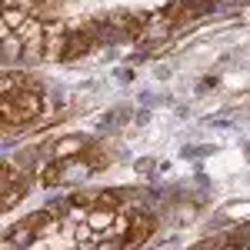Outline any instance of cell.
Instances as JSON below:
<instances>
[{
	"label": "cell",
	"mask_w": 250,
	"mask_h": 250,
	"mask_svg": "<svg viewBox=\"0 0 250 250\" xmlns=\"http://www.w3.org/2000/svg\"><path fill=\"white\" fill-rule=\"evenodd\" d=\"M23 193H27V177H23V170H17V167H3V210H10L17 200H23Z\"/></svg>",
	"instance_id": "1"
},
{
	"label": "cell",
	"mask_w": 250,
	"mask_h": 250,
	"mask_svg": "<svg viewBox=\"0 0 250 250\" xmlns=\"http://www.w3.org/2000/svg\"><path fill=\"white\" fill-rule=\"evenodd\" d=\"M27 23H30V10H23V7H7V10H3V30L20 34Z\"/></svg>",
	"instance_id": "6"
},
{
	"label": "cell",
	"mask_w": 250,
	"mask_h": 250,
	"mask_svg": "<svg viewBox=\"0 0 250 250\" xmlns=\"http://www.w3.org/2000/svg\"><path fill=\"white\" fill-rule=\"evenodd\" d=\"M14 100V107H17V117L20 124H27V120H34V117L43 114V97H40L37 87H30V90H20L17 97H10Z\"/></svg>",
	"instance_id": "2"
},
{
	"label": "cell",
	"mask_w": 250,
	"mask_h": 250,
	"mask_svg": "<svg viewBox=\"0 0 250 250\" xmlns=\"http://www.w3.org/2000/svg\"><path fill=\"white\" fill-rule=\"evenodd\" d=\"M110 23H114V27H127V30H134V27H137V20L130 17V14H114Z\"/></svg>",
	"instance_id": "7"
},
{
	"label": "cell",
	"mask_w": 250,
	"mask_h": 250,
	"mask_svg": "<svg viewBox=\"0 0 250 250\" xmlns=\"http://www.w3.org/2000/svg\"><path fill=\"white\" fill-rule=\"evenodd\" d=\"M150 233H154V217H147V213H134L130 230H127V237H124V250L140 247V244H144Z\"/></svg>",
	"instance_id": "3"
},
{
	"label": "cell",
	"mask_w": 250,
	"mask_h": 250,
	"mask_svg": "<svg viewBox=\"0 0 250 250\" xmlns=\"http://www.w3.org/2000/svg\"><path fill=\"white\" fill-rule=\"evenodd\" d=\"M83 150H87V144H83V140H77V137H67V140L54 144L50 157H54V160H60V164H67V160H74V157L83 154Z\"/></svg>",
	"instance_id": "5"
},
{
	"label": "cell",
	"mask_w": 250,
	"mask_h": 250,
	"mask_svg": "<svg viewBox=\"0 0 250 250\" xmlns=\"http://www.w3.org/2000/svg\"><path fill=\"white\" fill-rule=\"evenodd\" d=\"M94 47V40H90V34H67V40H63V54H60V60L63 63H70V60L83 57L87 50Z\"/></svg>",
	"instance_id": "4"
},
{
	"label": "cell",
	"mask_w": 250,
	"mask_h": 250,
	"mask_svg": "<svg viewBox=\"0 0 250 250\" xmlns=\"http://www.w3.org/2000/svg\"><path fill=\"white\" fill-rule=\"evenodd\" d=\"M27 250H43V244H30ZM47 250H50V247H47Z\"/></svg>",
	"instance_id": "9"
},
{
	"label": "cell",
	"mask_w": 250,
	"mask_h": 250,
	"mask_svg": "<svg viewBox=\"0 0 250 250\" xmlns=\"http://www.w3.org/2000/svg\"><path fill=\"white\" fill-rule=\"evenodd\" d=\"M177 217H180V220H190V217H193V204H184V207H177Z\"/></svg>",
	"instance_id": "8"
}]
</instances>
